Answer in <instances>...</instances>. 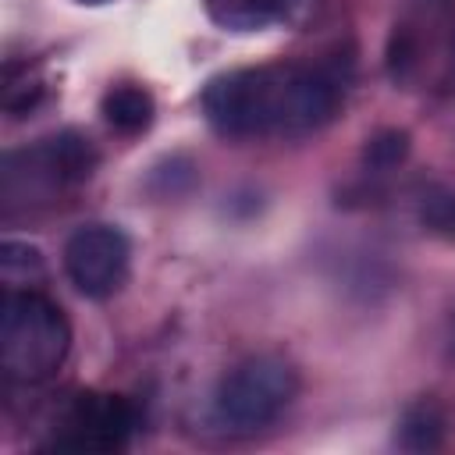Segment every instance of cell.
Returning a JSON list of instances; mask_svg holds the SVG:
<instances>
[{"mask_svg": "<svg viewBox=\"0 0 455 455\" xmlns=\"http://www.w3.org/2000/svg\"><path fill=\"white\" fill-rule=\"evenodd\" d=\"M295 4L299 0H206L213 21L224 28H235V32L263 28L277 18H284Z\"/></svg>", "mask_w": 455, "mask_h": 455, "instance_id": "cell-9", "label": "cell"}, {"mask_svg": "<svg viewBox=\"0 0 455 455\" xmlns=\"http://www.w3.org/2000/svg\"><path fill=\"white\" fill-rule=\"evenodd\" d=\"M299 395V373L281 355H249L231 366L213 391V416L231 434L270 427Z\"/></svg>", "mask_w": 455, "mask_h": 455, "instance_id": "cell-3", "label": "cell"}, {"mask_svg": "<svg viewBox=\"0 0 455 455\" xmlns=\"http://www.w3.org/2000/svg\"><path fill=\"white\" fill-rule=\"evenodd\" d=\"M71 352L64 309L36 288H7L0 302V370L14 384L50 380Z\"/></svg>", "mask_w": 455, "mask_h": 455, "instance_id": "cell-2", "label": "cell"}, {"mask_svg": "<svg viewBox=\"0 0 455 455\" xmlns=\"http://www.w3.org/2000/svg\"><path fill=\"white\" fill-rule=\"evenodd\" d=\"M451 68H455V39H451Z\"/></svg>", "mask_w": 455, "mask_h": 455, "instance_id": "cell-13", "label": "cell"}, {"mask_svg": "<svg viewBox=\"0 0 455 455\" xmlns=\"http://www.w3.org/2000/svg\"><path fill=\"white\" fill-rule=\"evenodd\" d=\"M444 430H448V416L434 398H419L412 402L395 430V441L405 451H434L444 444Z\"/></svg>", "mask_w": 455, "mask_h": 455, "instance_id": "cell-8", "label": "cell"}, {"mask_svg": "<svg viewBox=\"0 0 455 455\" xmlns=\"http://www.w3.org/2000/svg\"><path fill=\"white\" fill-rule=\"evenodd\" d=\"M419 217H423V224H427L434 235L455 242V196H451V192H437V196H430V199L423 203Z\"/></svg>", "mask_w": 455, "mask_h": 455, "instance_id": "cell-12", "label": "cell"}, {"mask_svg": "<svg viewBox=\"0 0 455 455\" xmlns=\"http://www.w3.org/2000/svg\"><path fill=\"white\" fill-rule=\"evenodd\" d=\"M0 270H4V284L7 288H32V281L43 277V256L36 245L28 242H4V256H0Z\"/></svg>", "mask_w": 455, "mask_h": 455, "instance_id": "cell-10", "label": "cell"}, {"mask_svg": "<svg viewBox=\"0 0 455 455\" xmlns=\"http://www.w3.org/2000/svg\"><path fill=\"white\" fill-rule=\"evenodd\" d=\"M132 263V245L114 224H82L64 242V274L85 299H110L121 291Z\"/></svg>", "mask_w": 455, "mask_h": 455, "instance_id": "cell-5", "label": "cell"}, {"mask_svg": "<svg viewBox=\"0 0 455 455\" xmlns=\"http://www.w3.org/2000/svg\"><path fill=\"white\" fill-rule=\"evenodd\" d=\"M96 167V146L78 132H60L39 139L28 149H14L4 160V199L14 206L18 199H53L64 188L82 185Z\"/></svg>", "mask_w": 455, "mask_h": 455, "instance_id": "cell-4", "label": "cell"}, {"mask_svg": "<svg viewBox=\"0 0 455 455\" xmlns=\"http://www.w3.org/2000/svg\"><path fill=\"white\" fill-rule=\"evenodd\" d=\"M139 416L121 395H75L53 427L50 448L57 451H117L128 444Z\"/></svg>", "mask_w": 455, "mask_h": 455, "instance_id": "cell-6", "label": "cell"}, {"mask_svg": "<svg viewBox=\"0 0 455 455\" xmlns=\"http://www.w3.org/2000/svg\"><path fill=\"white\" fill-rule=\"evenodd\" d=\"M345 89L348 57L252 64L210 78L203 89V114L224 139L306 135L338 114Z\"/></svg>", "mask_w": 455, "mask_h": 455, "instance_id": "cell-1", "label": "cell"}, {"mask_svg": "<svg viewBox=\"0 0 455 455\" xmlns=\"http://www.w3.org/2000/svg\"><path fill=\"white\" fill-rule=\"evenodd\" d=\"M100 114L103 121L121 132V135H139L153 124V114H156V103L149 96V89L135 85V82H117L103 92L100 100Z\"/></svg>", "mask_w": 455, "mask_h": 455, "instance_id": "cell-7", "label": "cell"}, {"mask_svg": "<svg viewBox=\"0 0 455 455\" xmlns=\"http://www.w3.org/2000/svg\"><path fill=\"white\" fill-rule=\"evenodd\" d=\"M78 4H107V0H78Z\"/></svg>", "mask_w": 455, "mask_h": 455, "instance_id": "cell-14", "label": "cell"}, {"mask_svg": "<svg viewBox=\"0 0 455 455\" xmlns=\"http://www.w3.org/2000/svg\"><path fill=\"white\" fill-rule=\"evenodd\" d=\"M405 153H409V135L398 132V128H387V132H377V135L366 142L363 160H366V167H373V171H391V167H398V164L405 160Z\"/></svg>", "mask_w": 455, "mask_h": 455, "instance_id": "cell-11", "label": "cell"}]
</instances>
